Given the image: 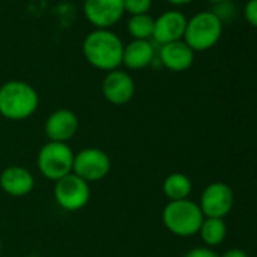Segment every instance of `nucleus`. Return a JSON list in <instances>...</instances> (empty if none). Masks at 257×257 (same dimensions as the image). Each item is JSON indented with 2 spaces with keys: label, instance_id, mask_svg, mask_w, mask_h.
I'll use <instances>...</instances> for the list:
<instances>
[{
  "label": "nucleus",
  "instance_id": "dca6fc26",
  "mask_svg": "<svg viewBox=\"0 0 257 257\" xmlns=\"http://www.w3.org/2000/svg\"><path fill=\"white\" fill-rule=\"evenodd\" d=\"M162 191L170 201L186 200L192 192V182L182 173H173L164 180Z\"/></svg>",
  "mask_w": 257,
  "mask_h": 257
},
{
  "label": "nucleus",
  "instance_id": "0eeeda50",
  "mask_svg": "<svg viewBox=\"0 0 257 257\" xmlns=\"http://www.w3.org/2000/svg\"><path fill=\"white\" fill-rule=\"evenodd\" d=\"M112 168L110 158L106 152L97 147H88L74 155L73 173L86 183L103 180Z\"/></svg>",
  "mask_w": 257,
  "mask_h": 257
},
{
  "label": "nucleus",
  "instance_id": "39448f33",
  "mask_svg": "<svg viewBox=\"0 0 257 257\" xmlns=\"http://www.w3.org/2000/svg\"><path fill=\"white\" fill-rule=\"evenodd\" d=\"M74 152L65 143H46L37 158V167L43 177L58 182L73 173Z\"/></svg>",
  "mask_w": 257,
  "mask_h": 257
},
{
  "label": "nucleus",
  "instance_id": "f8f14e48",
  "mask_svg": "<svg viewBox=\"0 0 257 257\" xmlns=\"http://www.w3.org/2000/svg\"><path fill=\"white\" fill-rule=\"evenodd\" d=\"M186 23H188V19L180 11H176V10L167 11L161 14L158 19H155L152 38L161 46L180 41L183 40Z\"/></svg>",
  "mask_w": 257,
  "mask_h": 257
},
{
  "label": "nucleus",
  "instance_id": "f03ea898",
  "mask_svg": "<svg viewBox=\"0 0 257 257\" xmlns=\"http://www.w3.org/2000/svg\"><path fill=\"white\" fill-rule=\"evenodd\" d=\"M40 106L37 89L23 80H10L0 86V115L11 121L31 118Z\"/></svg>",
  "mask_w": 257,
  "mask_h": 257
},
{
  "label": "nucleus",
  "instance_id": "4be33fe9",
  "mask_svg": "<svg viewBox=\"0 0 257 257\" xmlns=\"http://www.w3.org/2000/svg\"><path fill=\"white\" fill-rule=\"evenodd\" d=\"M185 257H219L215 251H212L210 248L206 246H198V248H192L189 249Z\"/></svg>",
  "mask_w": 257,
  "mask_h": 257
},
{
  "label": "nucleus",
  "instance_id": "1a4fd4ad",
  "mask_svg": "<svg viewBox=\"0 0 257 257\" xmlns=\"http://www.w3.org/2000/svg\"><path fill=\"white\" fill-rule=\"evenodd\" d=\"M122 0H85L83 14L95 29H109L124 16Z\"/></svg>",
  "mask_w": 257,
  "mask_h": 257
},
{
  "label": "nucleus",
  "instance_id": "4468645a",
  "mask_svg": "<svg viewBox=\"0 0 257 257\" xmlns=\"http://www.w3.org/2000/svg\"><path fill=\"white\" fill-rule=\"evenodd\" d=\"M194 58H195V52L183 40L161 46L158 53L159 62L167 70L174 73H182L189 70L194 64Z\"/></svg>",
  "mask_w": 257,
  "mask_h": 257
},
{
  "label": "nucleus",
  "instance_id": "2eb2a0df",
  "mask_svg": "<svg viewBox=\"0 0 257 257\" xmlns=\"http://www.w3.org/2000/svg\"><path fill=\"white\" fill-rule=\"evenodd\" d=\"M156 59L155 46L147 40H132L124 46L122 65L128 70H144Z\"/></svg>",
  "mask_w": 257,
  "mask_h": 257
},
{
  "label": "nucleus",
  "instance_id": "f3484780",
  "mask_svg": "<svg viewBox=\"0 0 257 257\" xmlns=\"http://www.w3.org/2000/svg\"><path fill=\"white\" fill-rule=\"evenodd\" d=\"M198 234L207 246H215L225 239L227 225L221 218H204L198 230Z\"/></svg>",
  "mask_w": 257,
  "mask_h": 257
},
{
  "label": "nucleus",
  "instance_id": "7ed1b4c3",
  "mask_svg": "<svg viewBox=\"0 0 257 257\" xmlns=\"http://www.w3.org/2000/svg\"><path fill=\"white\" fill-rule=\"evenodd\" d=\"M204 215L200 206L189 198L168 201L162 210V221L168 231L179 237H189L198 233Z\"/></svg>",
  "mask_w": 257,
  "mask_h": 257
},
{
  "label": "nucleus",
  "instance_id": "412c9836",
  "mask_svg": "<svg viewBox=\"0 0 257 257\" xmlns=\"http://www.w3.org/2000/svg\"><path fill=\"white\" fill-rule=\"evenodd\" d=\"M243 19L245 22L257 29V0H248L243 7Z\"/></svg>",
  "mask_w": 257,
  "mask_h": 257
},
{
  "label": "nucleus",
  "instance_id": "ddd939ff",
  "mask_svg": "<svg viewBox=\"0 0 257 257\" xmlns=\"http://www.w3.org/2000/svg\"><path fill=\"white\" fill-rule=\"evenodd\" d=\"M0 188L11 197L22 198L34 191L35 177L28 168L20 165H11L0 171Z\"/></svg>",
  "mask_w": 257,
  "mask_h": 257
},
{
  "label": "nucleus",
  "instance_id": "393cba45",
  "mask_svg": "<svg viewBox=\"0 0 257 257\" xmlns=\"http://www.w3.org/2000/svg\"><path fill=\"white\" fill-rule=\"evenodd\" d=\"M207 2H210V4H213V5H218V4L224 2V0H207Z\"/></svg>",
  "mask_w": 257,
  "mask_h": 257
},
{
  "label": "nucleus",
  "instance_id": "9b49d317",
  "mask_svg": "<svg viewBox=\"0 0 257 257\" xmlns=\"http://www.w3.org/2000/svg\"><path fill=\"white\" fill-rule=\"evenodd\" d=\"M79 128V118L70 109H56L53 110L46 122H44V134L49 141L52 143H65L77 134Z\"/></svg>",
  "mask_w": 257,
  "mask_h": 257
},
{
  "label": "nucleus",
  "instance_id": "423d86ee",
  "mask_svg": "<svg viewBox=\"0 0 257 257\" xmlns=\"http://www.w3.org/2000/svg\"><path fill=\"white\" fill-rule=\"evenodd\" d=\"M55 201L58 206L67 212H77L86 207L91 198V188L83 179L74 173L55 182L53 188Z\"/></svg>",
  "mask_w": 257,
  "mask_h": 257
},
{
  "label": "nucleus",
  "instance_id": "a211bd4d",
  "mask_svg": "<svg viewBox=\"0 0 257 257\" xmlns=\"http://www.w3.org/2000/svg\"><path fill=\"white\" fill-rule=\"evenodd\" d=\"M155 19L149 14L143 16H132L127 22V31L134 40H150L153 37Z\"/></svg>",
  "mask_w": 257,
  "mask_h": 257
},
{
  "label": "nucleus",
  "instance_id": "6e6552de",
  "mask_svg": "<svg viewBox=\"0 0 257 257\" xmlns=\"http://www.w3.org/2000/svg\"><path fill=\"white\" fill-rule=\"evenodd\" d=\"M234 203L233 191L222 182H213L207 185L200 198V209L204 218H224L230 213Z\"/></svg>",
  "mask_w": 257,
  "mask_h": 257
},
{
  "label": "nucleus",
  "instance_id": "f257e3e1",
  "mask_svg": "<svg viewBox=\"0 0 257 257\" xmlns=\"http://www.w3.org/2000/svg\"><path fill=\"white\" fill-rule=\"evenodd\" d=\"M82 52L89 65L101 71H113L122 65L124 44L121 38L109 29H95L86 35Z\"/></svg>",
  "mask_w": 257,
  "mask_h": 257
},
{
  "label": "nucleus",
  "instance_id": "aec40b11",
  "mask_svg": "<svg viewBox=\"0 0 257 257\" xmlns=\"http://www.w3.org/2000/svg\"><path fill=\"white\" fill-rule=\"evenodd\" d=\"M122 2H124V11L131 16L149 14L153 5V0H122Z\"/></svg>",
  "mask_w": 257,
  "mask_h": 257
},
{
  "label": "nucleus",
  "instance_id": "6ab92c4d",
  "mask_svg": "<svg viewBox=\"0 0 257 257\" xmlns=\"http://www.w3.org/2000/svg\"><path fill=\"white\" fill-rule=\"evenodd\" d=\"M212 13H213V14L216 16V19L224 25V23H230V22L236 17L237 8H236V5L231 2V0H224V2L215 5V10H213Z\"/></svg>",
  "mask_w": 257,
  "mask_h": 257
},
{
  "label": "nucleus",
  "instance_id": "20e7f679",
  "mask_svg": "<svg viewBox=\"0 0 257 257\" xmlns=\"http://www.w3.org/2000/svg\"><path fill=\"white\" fill-rule=\"evenodd\" d=\"M222 23L212 11H203L186 23L183 41L194 52H206L218 44L222 35Z\"/></svg>",
  "mask_w": 257,
  "mask_h": 257
},
{
  "label": "nucleus",
  "instance_id": "bb28decb",
  "mask_svg": "<svg viewBox=\"0 0 257 257\" xmlns=\"http://www.w3.org/2000/svg\"><path fill=\"white\" fill-rule=\"evenodd\" d=\"M28 257H35V255H28Z\"/></svg>",
  "mask_w": 257,
  "mask_h": 257
},
{
  "label": "nucleus",
  "instance_id": "5701e85b",
  "mask_svg": "<svg viewBox=\"0 0 257 257\" xmlns=\"http://www.w3.org/2000/svg\"><path fill=\"white\" fill-rule=\"evenodd\" d=\"M219 257H248V254H246L245 251H242V249L233 248V249L225 251V252H224L222 255H219Z\"/></svg>",
  "mask_w": 257,
  "mask_h": 257
},
{
  "label": "nucleus",
  "instance_id": "a878e982",
  "mask_svg": "<svg viewBox=\"0 0 257 257\" xmlns=\"http://www.w3.org/2000/svg\"><path fill=\"white\" fill-rule=\"evenodd\" d=\"M2 249H4V243H2V237H0V254H2Z\"/></svg>",
  "mask_w": 257,
  "mask_h": 257
},
{
  "label": "nucleus",
  "instance_id": "b1692460",
  "mask_svg": "<svg viewBox=\"0 0 257 257\" xmlns=\"http://www.w3.org/2000/svg\"><path fill=\"white\" fill-rule=\"evenodd\" d=\"M167 2L174 5V7H183V5H188V4L194 2V0H167Z\"/></svg>",
  "mask_w": 257,
  "mask_h": 257
},
{
  "label": "nucleus",
  "instance_id": "9d476101",
  "mask_svg": "<svg viewBox=\"0 0 257 257\" xmlns=\"http://www.w3.org/2000/svg\"><path fill=\"white\" fill-rule=\"evenodd\" d=\"M135 91V80L131 74L122 70L109 71L101 82V92L104 100L115 106H122L132 101Z\"/></svg>",
  "mask_w": 257,
  "mask_h": 257
}]
</instances>
